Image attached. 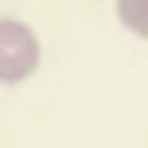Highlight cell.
<instances>
[{"label": "cell", "instance_id": "6da1fadb", "mask_svg": "<svg viewBox=\"0 0 148 148\" xmlns=\"http://www.w3.org/2000/svg\"><path fill=\"white\" fill-rule=\"evenodd\" d=\"M39 70V39L26 22L18 18H0V83L13 87L26 83Z\"/></svg>", "mask_w": 148, "mask_h": 148}, {"label": "cell", "instance_id": "7a4b0ae2", "mask_svg": "<svg viewBox=\"0 0 148 148\" xmlns=\"http://www.w3.org/2000/svg\"><path fill=\"white\" fill-rule=\"evenodd\" d=\"M118 18L131 35L148 39V0H118Z\"/></svg>", "mask_w": 148, "mask_h": 148}]
</instances>
